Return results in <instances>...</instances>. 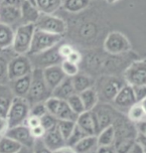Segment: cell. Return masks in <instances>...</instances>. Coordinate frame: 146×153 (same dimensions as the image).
Listing matches in <instances>:
<instances>
[{
  "label": "cell",
  "mask_w": 146,
  "mask_h": 153,
  "mask_svg": "<svg viewBox=\"0 0 146 153\" xmlns=\"http://www.w3.org/2000/svg\"><path fill=\"white\" fill-rule=\"evenodd\" d=\"M24 0H1L2 4H7V5H13L20 7V5L22 4Z\"/></svg>",
  "instance_id": "cell-50"
},
{
  "label": "cell",
  "mask_w": 146,
  "mask_h": 153,
  "mask_svg": "<svg viewBox=\"0 0 146 153\" xmlns=\"http://www.w3.org/2000/svg\"><path fill=\"white\" fill-rule=\"evenodd\" d=\"M0 4H1V2H0Z\"/></svg>",
  "instance_id": "cell-55"
},
{
  "label": "cell",
  "mask_w": 146,
  "mask_h": 153,
  "mask_svg": "<svg viewBox=\"0 0 146 153\" xmlns=\"http://www.w3.org/2000/svg\"><path fill=\"white\" fill-rule=\"evenodd\" d=\"M84 136H86V134H84L83 131L77 126V124H76L74 130L72 131V133L70 134V136L66 140V145L71 146V147H74V146Z\"/></svg>",
  "instance_id": "cell-36"
},
{
  "label": "cell",
  "mask_w": 146,
  "mask_h": 153,
  "mask_svg": "<svg viewBox=\"0 0 146 153\" xmlns=\"http://www.w3.org/2000/svg\"><path fill=\"white\" fill-rule=\"evenodd\" d=\"M76 124L86 135H96L97 129L95 117L90 111H84L78 115Z\"/></svg>",
  "instance_id": "cell-15"
},
{
  "label": "cell",
  "mask_w": 146,
  "mask_h": 153,
  "mask_svg": "<svg viewBox=\"0 0 146 153\" xmlns=\"http://www.w3.org/2000/svg\"><path fill=\"white\" fill-rule=\"evenodd\" d=\"M10 59V58H9ZM8 58L0 52V85L8 84Z\"/></svg>",
  "instance_id": "cell-35"
},
{
  "label": "cell",
  "mask_w": 146,
  "mask_h": 153,
  "mask_svg": "<svg viewBox=\"0 0 146 153\" xmlns=\"http://www.w3.org/2000/svg\"><path fill=\"white\" fill-rule=\"evenodd\" d=\"M115 139V131L113 125L103 128L96 134L97 147H105V146H112Z\"/></svg>",
  "instance_id": "cell-27"
},
{
  "label": "cell",
  "mask_w": 146,
  "mask_h": 153,
  "mask_svg": "<svg viewBox=\"0 0 146 153\" xmlns=\"http://www.w3.org/2000/svg\"><path fill=\"white\" fill-rule=\"evenodd\" d=\"M74 49L75 48L71 44H69V43H62V44L59 43L58 44V53H59V55L63 60L67 59Z\"/></svg>",
  "instance_id": "cell-41"
},
{
  "label": "cell",
  "mask_w": 146,
  "mask_h": 153,
  "mask_svg": "<svg viewBox=\"0 0 146 153\" xmlns=\"http://www.w3.org/2000/svg\"><path fill=\"white\" fill-rule=\"evenodd\" d=\"M126 117L129 119L132 123H137V122L146 120V114L143 108H142L140 102H135L128 108L126 111Z\"/></svg>",
  "instance_id": "cell-30"
},
{
  "label": "cell",
  "mask_w": 146,
  "mask_h": 153,
  "mask_svg": "<svg viewBox=\"0 0 146 153\" xmlns=\"http://www.w3.org/2000/svg\"><path fill=\"white\" fill-rule=\"evenodd\" d=\"M79 94H80L86 111H92L97 103L99 102V94H97V91L95 87L87 88V90L82 91Z\"/></svg>",
  "instance_id": "cell-28"
},
{
  "label": "cell",
  "mask_w": 146,
  "mask_h": 153,
  "mask_svg": "<svg viewBox=\"0 0 146 153\" xmlns=\"http://www.w3.org/2000/svg\"><path fill=\"white\" fill-rule=\"evenodd\" d=\"M71 79L77 94H80L82 91L87 90V88H93L96 84V81L92 76L84 74V73H78L76 76H72Z\"/></svg>",
  "instance_id": "cell-23"
},
{
  "label": "cell",
  "mask_w": 146,
  "mask_h": 153,
  "mask_svg": "<svg viewBox=\"0 0 146 153\" xmlns=\"http://www.w3.org/2000/svg\"><path fill=\"white\" fill-rule=\"evenodd\" d=\"M83 57H84L83 54H82L80 51L77 50V49H74V50L71 52V54L68 56V58H67V60L80 65V64L83 62Z\"/></svg>",
  "instance_id": "cell-43"
},
{
  "label": "cell",
  "mask_w": 146,
  "mask_h": 153,
  "mask_svg": "<svg viewBox=\"0 0 146 153\" xmlns=\"http://www.w3.org/2000/svg\"><path fill=\"white\" fill-rule=\"evenodd\" d=\"M14 94L8 84L0 85V117H6Z\"/></svg>",
  "instance_id": "cell-22"
},
{
  "label": "cell",
  "mask_w": 146,
  "mask_h": 153,
  "mask_svg": "<svg viewBox=\"0 0 146 153\" xmlns=\"http://www.w3.org/2000/svg\"><path fill=\"white\" fill-rule=\"evenodd\" d=\"M42 71H43V76L45 82H46L47 85L51 91H53L66 78L60 65L48 67V68L42 70Z\"/></svg>",
  "instance_id": "cell-17"
},
{
  "label": "cell",
  "mask_w": 146,
  "mask_h": 153,
  "mask_svg": "<svg viewBox=\"0 0 146 153\" xmlns=\"http://www.w3.org/2000/svg\"><path fill=\"white\" fill-rule=\"evenodd\" d=\"M112 105L118 111L126 112L132 105L136 102L134 94H133L132 87L128 84H124L119 91L116 94L114 99L112 100Z\"/></svg>",
  "instance_id": "cell-13"
},
{
  "label": "cell",
  "mask_w": 146,
  "mask_h": 153,
  "mask_svg": "<svg viewBox=\"0 0 146 153\" xmlns=\"http://www.w3.org/2000/svg\"><path fill=\"white\" fill-rule=\"evenodd\" d=\"M14 39V28L0 22V52L11 49Z\"/></svg>",
  "instance_id": "cell-24"
},
{
  "label": "cell",
  "mask_w": 146,
  "mask_h": 153,
  "mask_svg": "<svg viewBox=\"0 0 146 153\" xmlns=\"http://www.w3.org/2000/svg\"><path fill=\"white\" fill-rule=\"evenodd\" d=\"M42 140L45 143V145L49 149H51L52 151H55L66 145V139L61 134L57 126L46 131V133H45Z\"/></svg>",
  "instance_id": "cell-19"
},
{
  "label": "cell",
  "mask_w": 146,
  "mask_h": 153,
  "mask_svg": "<svg viewBox=\"0 0 146 153\" xmlns=\"http://www.w3.org/2000/svg\"><path fill=\"white\" fill-rule=\"evenodd\" d=\"M30 114V103L25 97H14L9 108L6 118L8 120L9 127L24 124Z\"/></svg>",
  "instance_id": "cell-7"
},
{
  "label": "cell",
  "mask_w": 146,
  "mask_h": 153,
  "mask_svg": "<svg viewBox=\"0 0 146 153\" xmlns=\"http://www.w3.org/2000/svg\"><path fill=\"white\" fill-rule=\"evenodd\" d=\"M90 0H63L62 8L68 13L79 14L89 7Z\"/></svg>",
  "instance_id": "cell-26"
},
{
  "label": "cell",
  "mask_w": 146,
  "mask_h": 153,
  "mask_svg": "<svg viewBox=\"0 0 146 153\" xmlns=\"http://www.w3.org/2000/svg\"><path fill=\"white\" fill-rule=\"evenodd\" d=\"M67 102H68V105L70 108H71L72 111L77 115L81 114L82 112H84L86 111L84 106V103L82 102V99L79 94H74L73 96H71L67 100Z\"/></svg>",
  "instance_id": "cell-32"
},
{
  "label": "cell",
  "mask_w": 146,
  "mask_h": 153,
  "mask_svg": "<svg viewBox=\"0 0 146 153\" xmlns=\"http://www.w3.org/2000/svg\"><path fill=\"white\" fill-rule=\"evenodd\" d=\"M30 130H31V134H32V136L35 138V140L36 139H42L44 137L45 133H46V130H45V128L42 126L41 124L30 128Z\"/></svg>",
  "instance_id": "cell-44"
},
{
  "label": "cell",
  "mask_w": 146,
  "mask_h": 153,
  "mask_svg": "<svg viewBox=\"0 0 146 153\" xmlns=\"http://www.w3.org/2000/svg\"><path fill=\"white\" fill-rule=\"evenodd\" d=\"M30 84H31V74L10 79L8 82V85L10 87L14 97H26L30 88Z\"/></svg>",
  "instance_id": "cell-18"
},
{
  "label": "cell",
  "mask_w": 146,
  "mask_h": 153,
  "mask_svg": "<svg viewBox=\"0 0 146 153\" xmlns=\"http://www.w3.org/2000/svg\"><path fill=\"white\" fill-rule=\"evenodd\" d=\"M131 87L136 102H140L141 100H143L146 97V85H135Z\"/></svg>",
  "instance_id": "cell-40"
},
{
  "label": "cell",
  "mask_w": 146,
  "mask_h": 153,
  "mask_svg": "<svg viewBox=\"0 0 146 153\" xmlns=\"http://www.w3.org/2000/svg\"><path fill=\"white\" fill-rule=\"evenodd\" d=\"M20 12L21 22L22 23L35 24L41 15V12L39 11V9L33 3L29 2L28 0H24L22 4L20 5Z\"/></svg>",
  "instance_id": "cell-20"
},
{
  "label": "cell",
  "mask_w": 146,
  "mask_h": 153,
  "mask_svg": "<svg viewBox=\"0 0 146 153\" xmlns=\"http://www.w3.org/2000/svg\"><path fill=\"white\" fill-rule=\"evenodd\" d=\"M64 36L51 34V33L42 31L40 29H35L33 34L31 46H30L29 52L27 55H35L46 51L48 49L57 46L62 42Z\"/></svg>",
  "instance_id": "cell-5"
},
{
  "label": "cell",
  "mask_w": 146,
  "mask_h": 153,
  "mask_svg": "<svg viewBox=\"0 0 146 153\" xmlns=\"http://www.w3.org/2000/svg\"><path fill=\"white\" fill-rule=\"evenodd\" d=\"M60 66L65 76H69V78H72V76L77 75L78 73H80V65L73 63L67 59L63 60L62 63L60 64Z\"/></svg>",
  "instance_id": "cell-33"
},
{
  "label": "cell",
  "mask_w": 146,
  "mask_h": 153,
  "mask_svg": "<svg viewBox=\"0 0 146 153\" xmlns=\"http://www.w3.org/2000/svg\"><path fill=\"white\" fill-rule=\"evenodd\" d=\"M90 111L95 117L97 133L103 128L112 125L117 116L121 114L108 102H99Z\"/></svg>",
  "instance_id": "cell-6"
},
{
  "label": "cell",
  "mask_w": 146,
  "mask_h": 153,
  "mask_svg": "<svg viewBox=\"0 0 146 153\" xmlns=\"http://www.w3.org/2000/svg\"><path fill=\"white\" fill-rule=\"evenodd\" d=\"M73 148L77 153H96L97 149L96 135H86Z\"/></svg>",
  "instance_id": "cell-25"
},
{
  "label": "cell",
  "mask_w": 146,
  "mask_h": 153,
  "mask_svg": "<svg viewBox=\"0 0 146 153\" xmlns=\"http://www.w3.org/2000/svg\"><path fill=\"white\" fill-rule=\"evenodd\" d=\"M45 105L48 112L54 115L58 120H75L77 119L78 115L72 111L69 106L67 100L57 99V97H50L48 100H45Z\"/></svg>",
  "instance_id": "cell-10"
},
{
  "label": "cell",
  "mask_w": 146,
  "mask_h": 153,
  "mask_svg": "<svg viewBox=\"0 0 146 153\" xmlns=\"http://www.w3.org/2000/svg\"><path fill=\"white\" fill-rule=\"evenodd\" d=\"M135 143H137V144L140 146V148L142 149V151L146 153V135L145 134L136 133Z\"/></svg>",
  "instance_id": "cell-45"
},
{
  "label": "cell",
  "mask_w": 146,
  "mask_h": 153,
  "mask_svg": "<svg viewBox=\"0 0 146 153\" xmlns=\"http://www.w3.org/2000/svg\"><path fill=\"white\" fill-rule=\"evenodd\" d=\"M35 27L42 31L64 36L68 32V24L66 20L55 14L41 13L40 17L35 23Z\"/></svg>",
  "instance_id": "cell-8"
},
{
  "label": "cell",
  "mask_w": 146,
  "mask_h": 153,
  "mask_svg": "<svg viewBox=\"0 0 146 153\" xmlns=\"http://www.w3.org/2000/svg\"><path fill=\"white\" fill-rule=\"evenodd\" d=\"M23 146L8 136L0 137V153H17Z\"/></svg>",
  "instance_id": "cell-31"
},
{
  "label": "cell",
  "mask_w": 146,
  "mask_h": 153,
  "mask_svg": "<svg viewBox=\"0 0 146 153\" xmlns=\"http://www.w3.org/2000/svg\"><path fill=\"white\" fill-rule=\"evenodd\" d=\"M31 60L33 69H41L44 70L48 67L60 65L63 59L58 53V45L52 47L46 51L35 55H28Z\"/></svg>",
  "instance_id": "cell-12"
},
{
  "label": "cell",
  "mask_w": 146,
  "mask_h": 153,
  "mask_svg": "<svg viewBox=\"0 0 146 153\" xmlns=\"http://www.w3.org/2000/svg\"><path fill=\"white\" fill-rule=\"evenodd\" d=\"M48 112L45 102H37L34 105H30V115H34L37 117L41 118L42 116L45 115Z\"/></svg>",
  "instance_id": "cell-39"
},
{
  "label": "cell",
  "mask_w": 146,
  "mask_h": 153,
  "mask_svg": "<svg viewBox=\"0 0 146 153\" xmlns=\"http://www.w3.org/2000/svg\"><path fill=\"white\" fill-rule=\"evenodd\" d=\"M9 129V123L6 117H0V137L6 135Z\"/></svg>",
  "instance_id": "cell-47"
},
{
  "label": "cell",
  "mask_w": 146,
  "mask_h": 153,
  "mask_svg": "<svg viewBox=\"0 0 146 153\" xmlns=\"http://www.w3.org/2000/svg\"><path fill=\"white\" fill-rule=\"evenodd\" d=\"M40 121H41L40 124L45 128V130L48 131V130L52 129V128L57 126L58 119L55 117L54 115H52V114H49V112H47L46 114L43 115L40 118Z\"/></svg>",
  "instance_id": "cell-38"
},
{
  "label": "cell",
  "mask_w": 146,
  "mask_h": 153,
  "mask_svg": "<svg viewBox=\"0 0 146 153\" xmlns=\"http://www.w3.org/2000/svg\"><path fill=\"white\" fill-rule=\"evenodd\" d=\"M140 103H141L142 108H143L144 111H145V114H146V97H145V99H144L143 100H141V102H140Z\"/></svg>",
  "instance_id": "cell-53"
},
{
  "label": "cell",
  "mask_w": 146,
  "mask_h": 153,
  "mask_svg": "<svg viewBox=\"0 0 146 153\" xmlns=\"http://www.w3.org/2000/svg\"><path fill=\"white\" fill-rule=\"evenodd\" d=\"M7 69L8 78L10 81L20 76L30 75L33 71V66L28 55L14 54V56L8 60Z\"/></svg>",
  "instance_id": "cell-9"
},
{
  "label": "cell",
  "mask_w": 146,
  "mask_h": 153,
  "mask_svg": "<svg viewBox=\"0 0 146 153\" xmlns=\"http://www.w3.org/2000/svg\"><path fill=\"white\" fill-rule=\"evenodd\" d=\"M106 3H108V4H115V3H117L118 1H120V0H105Z\"/></svg>",
  "instance_id": "cell-54"
},
{
  "label": "cell",
  "mask_w": 146,
  "mask_h": 153,
  "mask_svg": "<svg viewBox=\"0 0 146 153\" xmlns=\"http://www.w3.org/2000/svg\"><path fill=\"white\" fill-rule=\"evenodd\" d=\"M0 22L13 27L14 24L21 22L20 7L7 4H0Z\"/></svg>",
  "instance_id": "cell-16"
},
{
  "label": "cell",
  "mask_w": 146,
  "mask_h": 153,
  "mask_svg": "<svg viewBox=\"0 0 146 153\" xmlns=\"http://www.w3.org/2000/svg\"><path fill=\"white\" fill-rule=\"evenodd\" d=\"M124 84L125 82L117 76H102L97 82V85H95L93 87L97 91L99 100H102V102H111Z\"/></svg>",
  "instance_id": "cell-4"
},
{
  "label": "cell",
  "mask_w": 146,
  "mask_h": 153,
  "mask_svg": "<svg viewBox=\"0 0 146 153\" xmlns=\"http://www.w3.org/2000/svg\"><path fill=\"white\" fill-rule=\"evenodd\" d=\"M125 153H143V151H142V149L140 148V146H139L137 143L134 142V144H133Z\"/></svg>",
  "instance_id": "cell-51"
},
{
  "label": "cell",
  "mask_w": 146,
  "mask_h": 153,
  "mask_svg": "<svg viewBox=\"0 0 146 153\" xmlns=\"http://www.w3.org/2000/svg\"><path fill=\"white\" fill-rule=\"evenodd\" d=\"M0 2H1V0H0Z\"/></svg>",
  "instance_id": "cell-56"
},
{
  "label": "cell",
  "mask_w": 146,
  "mask_h": 153,
  "mask_svg": "<svg viewBox=\"0 0 146 153\" xmlns=\"http://www.w3.org/2000/svg\"><path fill=\"white\" fill-rule=\"evenodd\" d=\"M17 153H32V149L27 148V147H22Z\"/></svg>",
  "instance_id": "cell-52"
},
{
  "label": "cell",
  "mask_w": 146,
  "mask_h": 153,
  "mask_svg": "<svg viewBox=\"0 0 146 153\" xmlns=\"http://www.w3.org/2000/svg\"><path fill=\"white\" fill-rule=\"evenodd\" d=\"M40 123H41L40 118L37 117V116L30 115L29 114V116L27 117L25 123H24V124H26L29 128H32V127H34V126H37V125H39Z\"/></svg>",
  "instance_id": "cell-46"
},
{
  "label": "cell",
  "mask_w": 146,
  "mask_h": 153,
  "mask_svg": "<svg viewBox=\"0 0 146 153\" xmlns=\"http://www.w3.org/2000/svg\"><path fill=\"white\" fill-rule=\"evenodd\" d=\"M32 153H54V151H52L51 149H49L45 143L43 142L42 139H36L33 145Z\"/></svg>",
  "instance_id": "cell-42"
},
{
  "label": "cell",
  "mask_w": 146,
  "mask_h": 153,
  "mask_svg": "<svg viewBox=\"0 0 146 153\" xmlns=\"http://www.w3.org/2000/svg\"><path fill=\"white\" fill-rule=\"evenodd\" d=\"M52 96V91L49 88L43 76L41 69H33L31 73V84L29 91L25 99L30 105L37 102H44Z\"/></svg>",
  "instance_id": "cell-1"
},
{
  "label": "cell",
  "mask_w": 146,
  "mask_h": 153,
  "mask_svg": "<svg viewBox=\"0 0 146 153\" xmlns=\"http://www.w3.org/2000/svg\"><path fill=\"white\" fill-rule=\"evenodd\" d=\"M76 126V121L75 120H58L57 122V127L63 137L67 140V138L70 136V134L72 133V131L74 130Z\"/></svg>",
  "instance_id": "cell-34"
},
{
  "label": "cell",
  "mask_w": 146,
  "mask_h": 153,
  "mask_svg": "<svg viewBox=\"0 0 146 153\" xmlns=\"http://www.w3.org/2000/svg\"><path fill=\"white\" fill-rule=\"evenodd\" d=\"M54 153H77V152H76L75 149L73 147H71V146L65 145V146H63V147L55 150Z\"/></svg>",
  "instance_id": "cell-49"
},
{
  "label": "cell",
  "mask_w": 146,
  "mask_h": 153,
  "mask_svg": "<svg viewBox=\"0 0 146 153\" xmlns=\"http://www.w3.org/2000/svg\"><path fill=\"white\" fill-rule=\"evenodd\" d=\"M105 53L110 56H121L131 51V43L125 35L119 31L108 33L103 42Z\"/></svg>",
  "instance_id": "cell-3"
},
{
  "label": "cell",
  "mask_w": 146,
  "mask_h": 153,
  "mask_svg": "<svg viewBox=\"0 0 146 153\" xmlns=\"http://www.w3.org/2000/svg\"><path fill=\"white\" fill-rule=\"evenodd\" d=\"M135 129H136V133H140V134H145L146 135V120L137 122V123L134 124Z\"/></svg>",
  "instance_id": "cell-48"
},
{
  "label": "cell",
  "mask_w": 146,
  "mask_h": 153,
  "mask_svg": "<svg viewBox=\"0 0 146 153\" xmlns=\"http://www.w3.org/2000/svg\"><path fill=\"white\" fill-rule=\"evenodd\" d=\"M6 136L14 139L23 147L27 148H32L35 142V138L32 136L31 130L26 124H20L9 127Z\"/></svg>",
  "instance_id": "cell-14"
},
{
  "label": "cell",
  "mask_w": 146,
  "mask_h": 153,
  "mask_svg": "<svg viewBox=\"0 0 146 153\" xmlns=\"http://www.w3.org/2000/svg\"><path fill=\"white\" fill-rule=\"evenodd\" d=\"M63 0H34V5L41 13L55 14L62 7Z\"/></svg>",
  "instance_id": "cell-29"
},
{
  "label": "cell",
  "mask_w": 146,
  "mask_h": 153,
  "mask_svg": "<svg viewBox=\"0 0 146 153\" xmlns=\"http://www.w3.org/2000/svg\"><path fill=\"white\" fill-rule=\"evenodd\" d=\"M96 26L93 23L87 22L83 24L80 29H79V33H80L81 38L83 39H90L96 35Z\"/></svg>",
  "instance_id": "cell-37"
},
{
  "label": "cell",
  "mask_w": 146,
  "mask_h": 153,
  "mask_svg": "<svg viewBox=\"0 0 146 153\" xmlns=\"http://www.w3.org/2000/svg\"><path fill=\"white\" fill-rule=\"evenodd\" d=\"M143 153H145V152H143Z\"/></svg>",
  "instance_id": "cell-57"
},
{
  "label": "cell",
  "mask_w": 146,
  "mask_h": 153,
  "mask_svg": "<svg viewBox=\"0 0 146 153\" xmlns=\"http://www.w3.org/2000/svg\"><path fill=\"white\" fill-rule=\"evenodd\" d=\"M74 94H77L73 85L72 79L69 76H66L56 88L52 91V97H57V99L67 100L70 97Z\"/></svg>",
  "instance_id": "cell-21"
},
{
  "label": "cell",
  "mask_w": 146,
  "mask_h": 153,
  "mask_svg": "<svg viewBox=\"0 0 146 153\" xmlns=\"http://www.w3.org/2000/svg\"><path fill=\"white\" fill-rule=\"evenodd\" d=\"M123 79L130 85H146V59L136 60L129 64L123 72Z\"/></svg>",
  "instance_id": "cell-11"
},
{
  "label": "cell",
  "mask_w": 146,
  "mask_h": 153,
  "mask_svg": "<svg viewBox=\"0 0 146 153\" xmlns=\"http://www.w3.org/2000/svg\"><path fill=\"white\" fill-rule=\"evenodd\" d=\"M35 29V24L31 23H22L14 29V39L11 50L15 54H28Z\"/></svg>",
  "instance_id": "cell-2"
}]
</instances>
